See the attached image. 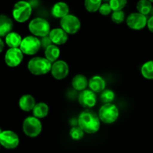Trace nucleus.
I'll list each match as a JSON object with an SVG mask.
<instances>
[{
    "label": "nucleus",
    "mask_w": 153,
    "mask_h": 153,
    "mask_svg": "<svg viewBox=\"0 0 153 153\" xmlns=\"http://www.w3.org/2000/svg\"><path fill=\"white\" fill-rule=\"evenodd\" d=\"M78 124L85 133L93 134L100 130V119L99 116L91 109L82 111L78 117Z\"/></svg>",
    "instance_id": "f257e3e1"
},
{
    "label": "nucleus",
    "mask_w": 153,
    "mask_h": 153,
    "mask_svg": "<svg viewBox=\"0 0 153 153\" xmlns=\"http://www.w3.org/2000/svg\"><path fill=\"white\" fill-rule=\"evenodd\" d=\"M52 64L45 57L34 56L28 61L27 67L31 74L41 76L50 72Z\"/></svg>",
    "instance_id": "f03ea898"
},
{
    "label": "nucleus",
    "mask_w": 153,
    "mask_h": 153,
    "mask_svg": "<svg viewBox=\"0 0 153 153\" xmlns=\"http://www.w3.org/2000/svg\"><path fill=\"white\" fill-rule=\"evenodd\" d=\"M32 14V6L25 0H20L14 4L12 10V16L13 19L19 23H22L28 20Z\"/></svg>",
    "instance_id": "7ed1b4c3"
},
{
    "label": "nucleus",
    "mask_w": 153,
    "mask_h": 153,
    "mask_svg": "<svg viewBox=\"0 0 153 153\" xmlns=\"http://www.w3.org/2000/svg\"><path fill=\"white\" fill-rule=\"evenodd\" d=\"M28 30L32 35L37 38H43L49 35L50 32V24L46 19L35 17L28 23Z\"/></svg>",
    "instance_id": "20e7f679"
},
{
    "label": "nucleus",
    "mask_w": 153,
    "mask_h": 153,
    "mask_svg": "<svg viewBox=\"0 0 153 153\" xmlns=\"http://www.w3.org/2000/svg\"><path fill=\"white\" fill-rule=\"evenodd\" d=\"M119 115V109L113 103L104 104L99 110V118L105 124L114 123L117 120Z\"/></svg>",
    "instance_id": "39448f33"
},
{
    "label": "nucleus",
    "mask_w": 153,
    "mask_h": 153,
    "mask_svg": "<svg viewBox=\"0 0 153 153\" xmlns=\"http://www.w3.org/2000/svg\"><path fill=\"white\" fill-rule=\"evenodd\" d=\"M42 123L40 118H36L34 116H30L24 119L22 123V130L27 136L34 138L37 137L41 133Z\"/></svg>",
    "instance_id": "423d86ee"
},
{
    "label": "nucleus",
    "mask_w": 153,
    "mask_h": 153,
    "mask_svg": "<svg viewBox=\"0 0 153 153\" xmlns=\"http://www.w3.org/2000/svg\"><path fill=\"white\" fill-rule=\"evenodd\" d=\"M40 46H41V44L38 38L34 35H28L22 39L19 48L23 54L33 56L38 52Z\"/></svg>",
    "instance_id": "0eeeda50"
},
{
    "label": "nucleus",
    "mask_w": 153,
    "mask_h": 153,
    "mask_svg": "<svg viewBox=\"0 0 153 153\" xmlns=\"http://www.w3.org/2000/svg\"><path fill=\"white\" fill-rule=\"evenodd\" d=\"M61 28L68 34H74L81 28V21L76 15L68 14L60 20Z\"/></svg>",
    "instance_id": "6e6552de"
},
{
    "label": "nucleus",
    "mask_w": 153,
    "mask_h": 153,
    "mask_svg": "<svg viewBox=\"0 0 153 153\" xmlns=\"http://www.w3.org/2000/svg\"><path fill=\"white\" fill-rule=\"evenodd\" d=\"M147 20V17L145 15L138 12H133L127 16L126 22L128 28L135 31H139L146 26Z\"/></svg>",
    "instance_id": "1a4fd4ad"
},
{
    "label": "nucleus",
    "mask_w": 153,
    "mask_h": 153,
    "mask_svg": "<svg viewBox=\"0 0 153 153\" xmlns=\"http://www.w3.org/2000/svg\"><path fill=\"white\" fill-rule=\"evenodd\" d=\"M19 138L17 134L10 130H2L0 134V145L7 149H13L19 146Z\"/></svg>",
    "instance_id": "9d476101"
},
{
    "label": "nucleus",
    "mask_w": 153,
    "mask_h": 153,
    "mask_svg": "<svg viewBox=\"0 0 153 153\" xmlns=\"http://www.w3.org/2000/svg\"><path fill=\"white\" fill-rule=\"evenodd\" d=\"M24 54L19 47L9 48L4 55V62L8 67L15 68L21 64Z\"/></svg>",
    "instance_id": "9b49d317"
},
{
    "label": "nucleus",
    "mask_w": 153,
    "mask_h": 153,
    "mask_svg": "<svg viewBox=\"0 0 153 153\" xmlns=\"http://www.w3.org/2000/svg\"><path fill=\"white\" fill-rule=\"evenodd\" d=\"M69 65L64 60H57L52 64L50 72L52 76L58 80H64L69 74Z\"/></svg>",
    "instance_id": "f8f14e48"
},
{
    "label": "nucleus",
    "mask_w": 153,
    "mask_h": 153,
    "mask_svg": "<svg viewBox=\"0 0 153 153\" xmlns=\"http://www.w3.org/2000/svg\"><path fill=\"white\" fill-rule=\"evenodd\" d=\"M78 100L81 106L85 109H91L96 105L97 101V94L92 90L85 89L81 91L79 94Z\"/></svg>",
    "instance_id": "ddd939ff"
},
{
    "label": "nucleus",
    "mask_w": 153,
    "mask_h": 153,
    "mask_svg": "<svg viewBox=\"0 0 153 153\" xmlns=\"http://www.w3.org/2000/svg\"><path fill=\"white\" fill-rule=\"evenodd\" d=\"M49 38L53 44L63 45L68 40V34L61 28H55L50 30Z\"/></svg>",
    "instance_id": "4468645a"
},
{
    "label": "nucleus",
    "mask_w": 153,
    "mask_h": 153,
    "mask_svg": "<svg viewBox=\"0 0 153 153\" xmlns=\"http://www.w3.org/2000/svg\"><path fill=\"white\" fill-rule=\"evenodd\" d=\"M88 86L90 89L95 93H101L105 89L106 82L102 76L100 75H94L88 80Z\"/></svg>",
    "instance_id": "2eb2a0df"
},
{
    "label": "nucleus",
    "mask_w": 153,
    "mask_h": 153,
    "mask_svg": "<svg viewBox=\"0 0 153 153\" xmlns=\"http://www.w3.org/2000/svg\"><path fill=\"white\" fill-rule=\"evenodd\" d=\"M69 12H70V8L65 2H58L55 3L51 9L52 16L58 19L63 18L68 14Z\"/></svg>",
    "instance_id": "dca6fc26"
},
{
    "label": "nucleus",
    "mask_w": 153,
    "mask_h": 153,
    "mask_svg": "<svg viewBox=\"0 0 153 153\" xmlns=\"http://www.w3.org/2000/svg\"><path fill=\"white\" fill-rule=\"evenodd\" d=\"M13 27V20L5 14H0V38L5 37L12 32Z\"/></svg>",
    "instance_id": "f3484780"
},
{
    "label": "nucleus",
    "mask_w": 153,
    "mask_h": 153,
    "mask_svg": "<svg viewBox=\"0 0 153 153\" xmlns=\"http://www.w3.org/2000/svg\"><path fill=\"white\" fill-rule=\"evenodd\" d=\"M35 104V98L30 94H23L19 100V108L25 112H30L32 110Z\"/></svg>",
    "instance_id": "a211bd4d"
},
{
    "label": "nucleus",
    "mask_w": 153,
    "mask_h": 153,
    "mask_svg": "<svg viewBox=\"0 0 153 153\" xmlns=\"http://www.w3.org/2000/svg\"><path fill=\"white\" fill-rule=\"evenodd\" d=\"M60 54H61V50H60L59 47L53 44L49 45L47 47L45 48V58L49 60L51 63H53L58 60Z\"/></svg>",
    "instance_id": "6ab92c4d"
},
{
    "label": "nucleus",
    "mask_w": 153,
    "mask_h": 153,
    "mask_svg": "<svg viewBox=\"0 0 153 153\" xmlns=\"http://www.w3.org/2000/svg\"><path fill=\"white\" fill-rule=\"evenodd\" d=\"M72 86L76 91H83L88 86V78L83 74H76L72 80Z\"/></svg>",
    "instance_id": "aec40b11"
},
{
    "label": "nucleus",
    "mask_w": 153,
    "mask_h": 153,
    "mask_svg": "<svg viewBox=\"0 0 153 153\" xmlns=\"http://www.w3.org/2000/svg\"><path fill=\"white\" fill-rule=\"evenodd\" d=\"M32 113L34 116H35L37 118H43L47 116L49 114V108L47 104L44 102H39L36 103L33 108Z\"/></svg>",
    "instance_id": "412c9836"
},
{
    "label": "nucleus",
    "mask_w": 153,
    "mask_h": 153,
    "mask_svg": "<svg viewBox=\"0 0 153 153\" xmlns=\"http://www.w3.org/2000/svg\"><path fill=\"white\" fill-rule=\"evenodd\" d=\"M4 38H5V44L9 48L19 47L22 39L20 34L15 32H10Z\"/></svg>",
    "instance_id": "4be33fe9"
},
{
    "label": "nucleus",
    "mask_w": 153,
    "mask_h": 153,
    "mask_svg": "<svg viewBox=\"0 0 153 153\" xmlns=\"http://www.w3.org/2000/svg\"><path fill=\"white\" fill-rule=\"evenodd\" d=\"M136 8L138 13L146 16L150 14L152 4L149 0H139L136 4Z\"/></svg>",
    "instance_id": "5701e85b"
},
{
    "label": "nucleus",
    "mask_w": 153,
    "mask_h": 153,
    "mask_svg": "<svg viewBox=\"0 0 153 153\" xmlns=\"http://www.w3.org/2000/svg\"><path fill=\"white\" fill-rule=\"evenodd\" d=\"M140 72L145 79L153 80V60L143 63L140 68Z\"/></svg>",
    "instance_id": "b1692460"
},
{
    "label": "nucleus",
    "mask_w": 153,
    "mask_h": 153,
    "mask_svg": "<svg viewBox=\"0 0 153 153\" xmlns=\"http://www.w3.org/2000/svg\"><path fill=\"white\" fill-rule=\"evenodd\" d=\"M102 2V0H85V8L90 13H95L98 11Z\"/></svg>",
    "instance_id": "393cba45"
},
{
    "label": "nucleus",
    "mask_w": 153,
    "mask_h": 153,
    "mask_svg": "<svg viewBox=\"0 0 153 153\" xmlns=\"http://www.w3.org/2000/svg\"><path fill=\"white\" fill-rule=\"evenodd\" d=\"M115 98L114 92L111 89H104L100 94V99L104 104L112 103Z\"/></svg>",
    "instance_id": "a878e982"
},
{
    "label": "nucleus",
    "mask_w": 153,
    "mask_h": 153,
    "mask_svg": "<svg viewBox=\"0 0 153 153\" xmlns=\"http://www.w3.org/2000/svg\"><path fill=\"white\" fill-rule=\"evenodd\" d=\"M128 0H109L108 4L111 8L112 11L123 10L126 6Z\"/></svg>",
    "instance_id": "bb28decb"
},
{
    "label": "nucleus",
    "mask_w": 153,
    "mask_h": 153,
    "mask_svg": "<svg viewBox=\"0 0 153 153\" xmlns=\"http://www.w3.org/2000/svg\"><path fill=\"white\" fill-rule=\"evenodd\" d=\"M85 132L79 126H73L70 130V136L74 140H80L83 138Z\"/></svg>",
    "instance_id": "cd10ccee"
},
{
    "label": "nucleus",
    "mask_w": 153,
    "mask_h": 153,
    "mask_svg": "<svg viewBox=\"0 0 153 153\" xmlns=\"http://www.w3.org/2000/svg\"><path fill=\"white\" fill-rule=\"evenodd\" d=\"M111 19L114 23L121 24L126 20V14L123 10H116L112 12Z\"/></svg>",
    "instance_id": "c85d7f7f"
},
{
    "label": "nucleus",
    "mask_w": 153,
    "mask_h": 153,
    "mask_svg": "<svg viewBox=\"0 0 153 153\" xmlns=\"http://www.w3.org/2000/svg\"><path fill=\"white\" fill-rule=\"evenodd\" d=\"M98 11L100 12V14L103 15V16H108L110 14H111L112 10L111 8L110 5H109L108 2H104L102 3Z\"/></svg>",
    "instance_id": "c756f323"
},
{
    "label": "nucleus",
    "mask_w": 153,
    "mask_h": 153,
    "mask_svg": "<svg viewBox=\"0 0 153 153\" xmlns=\"http://www.w3.org/2000/svg\"><path fill=\"white\" fill-rule=\"evenodd\" d=\"M40 44H41V46L43 47L46 48L49 45L52 44V41H51L50 38H49V35L45 36V37L41 38V40H40Z\"/></svg>",
    "instance_id": "7c9ffc66"
},
{
    "label": "nucleus",
    "mask_w": 153,
    "mask_h": 153,
    "mask_svg": "<svg viewBox=\"0 0 153 153\" xmlns=\"http://www.w3.org/2000/svg\"><path fill=\"white\" fill-rule=\"evenodd\" d=\"M146 26H147L148 29H149L151 32L153 33V15H152V16L147 20Z\"/></svg>",
    "instance_id": "2f4dec72"
},
{
    "label": "nucleus",
    "mask_w": 153,
    "mask_h": 153,
    "mask_svg": "<svg viewBox=\"0 0 153 153\" xmlns=\"http://www.w3.org/2000/svg\"><path fill=\"white\" fill-rule=\"evenodd\" d=\"M4 41L1 40V38H0V52H2L3 50H4Z\"/></svg>",
    "instance_id": "473e14b6"
},
{
    "label": "nucleus",
    "mask_w": 153,
    "mask_h": 153,
    "mask_svg": "<svg viewBox=\"0 0 153 153\" xmlns=\"http://www.w3.org/2000/svg\"><path fill=\"white\" fill-rule=\"evenodd\" d=\"M1 131H2V130H1V128H0V134H1Z\"/></svg>",
    "instance_id": "72a5a7b5"
},
{
    "label": "nucleus",
    "mask_w": 153,
    "mask_h": 153,
    "mask_svg": "<svg viewBox=\"0 0 153 153\" xmlns=\"http://www.w3.org/2000/svg\"><path fill=\"white\" fill-rule=\"evenodd\" d=\"M149 2H151V3H153V0H149Z\"/></svg>",
    "instance_id": "f704fd0d"
},
{
    "label": "nucleus",
    "mask_w": 153,
    "mask_h": 153,
    "mask_svg": "<svg viewBox=\"0 0 153 153\" xmlns=\"http://www.w3.org/2000/svg\"><path fill=\"white\" fill-rule=\"evenodd\" d=\"M102 1H104V2H108L109 0H102Z\"/></svg>",
    "instance_id": "c9c22d12"
},
{
    "label": "nucleus",
    "mask_w": 153,
    "mask_h": 153,
    "mask_svg": "<svg viewBox=\"0 0 153 153\" xmlns=\"http://www.w3.org/2000/svg\"><path fill=\"white\" fill-rule=\"evenodd\" d=\"M0 147H1V145H0Z\"/></svg>",
    "instance_id": "e433bc0d"
}]
</instances>
